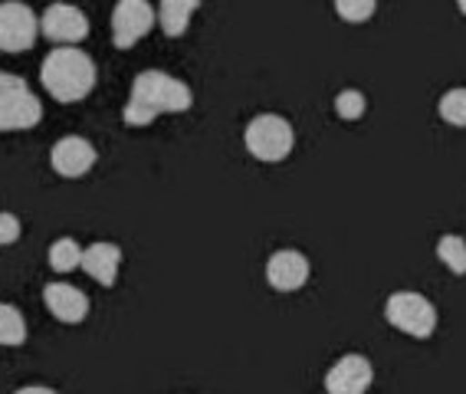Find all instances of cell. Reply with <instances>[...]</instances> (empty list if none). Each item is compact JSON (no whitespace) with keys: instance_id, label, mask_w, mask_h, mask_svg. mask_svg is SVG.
Masks as SVG:
<instances>
[{"instance_id":"6da1fadb","label":"cell","mask_w":466,"mask_h":394,"mask_svg":"<svg viewBox=\"0 0 466 394\" xmlns=\"http://www.w3.org/2000/svg\"><path fill=\"white\" fill-rule=\"evenodd\" d=\"M194 106V93L187 83L175 79V76L148 69L138 73L132 83V99L126 106V122L128 126H151L161 112H187Z\"/></svg>"},{"instance_id":"7a4b0ae2","label":"cell","mask_w":466,"mask_h":394,"mask_svg":"<svg viewBox=\"0 0 466 394\" xmlns=\"http://www.w3.org/2000/svg\"><path fill=\"white\" fill-rule=\"evenodd\" d=\"M40 79L56 102H79L96 86V63L89 53L76 50V46H56L43 59Z\"/></svg>"},{"instance_id":"3957f363","label":"cell","mask_w":466,"mask_h":394,"mask_svg":"<svg viewBox=\"0 0 466 394\" xmlns=\"http://www.w3.org/2000/svg\"><path fill=\"white\" fill-rule=\"evenodd\" d=\"M40 99L20 76L0 73V132H24L40 122Z\"/></svg>"},{"instance_id":"277c9868","label":"cell","mask_w":466,"mask_h":394,"mask_svg":"<svg viewBox=\"0 0 466 394\" xmlns=\"http://www.w3.org/2000/svg\"><path fill=\"white\" fill-rule=\"evenodd\" d=\"M384 312H388V322L410 338H431L433 328H437V309H433V302L420 293H410V289H400V293L388 296Z\"/></svg>"},{"instance_id":"5b68a950","label":"cell","mask_w":466,"mask_h":394,"mask_svg":"<svg viewBox=\"0 0 466 394\" xmlns=\"http://www.w3.org/2000/svg\"><path fill=\"white\" fill-rule=\"evenodd\" d=\"M243 142H247V148H250L253 158L269 161V165H273V161L289 158L296 135H292V126L286 122L283 116H273V112H267V116H257L250 126H247Z\"/></svg>"},{"instance_id":"8992f818","label":"cell","mask_w":466,"mask_h":394,"mask_svg":"<svg viewBox=\"0 0 466 394\" xmlns=\"http://www.w3.org/2000/svg\"><path fill=\"white\" fill-rule=\"evenodd\" d=\"M36 34H40V24L26 4H17V0L0 4V50L26 53L36 43Z\"/></svg>"},{"instance_id":"52a82bcc","label":"cell","mask_w":466,"mask_h":394,"mask_svg":"<svg viewBox=\"0 0 466 394\" xmlns=\"http://www.w3.org/2000/svg\"><path fill=\"white\" fill-rule=\"evenodd\" d=\"M155 10L148 0H118L112 10V34H116L118 50H132L135 43L142 40L155 24Z\"/></svg>"},{"instance_id":"ba28073f","label":"cell","mask_w":466,"mask_h":394,"mask_svg":"<svg viewBox=\"0 0 466 394\" xmlns=\"http://www.w3.org/2000/svg\"><path fill=\"white\" fill-rule=\"evenodd\" d=\"M371 381H375V369L359 352L341 355L332 369L325 371V391L329 394H368Z\"/></svg>"},{"instance_id":"9c48e42d","label":"cell","mask_w":466,"mask_h":394,"mask_svg":"<svg viewBox=\"0 0 466 394\" xmlns=\"http://www.w3.org/2000/svg\"><path fill=\"white\" fill-rule=\"evenodd\" d=\"M89 34V20L79 7H69V4H50L46 14H43V36L46 40H56L63 46H73L83 36Z\"/></svg>"},{"instance_id":"30bf717a","label":"cell","mask_w":466,"mask_h":394,"mask_svg":"<svg viewBox=\"0 0 466 394\" xmlns=\"http://www.w3.org/2000/svg\"><path fill=\"white\" fill-rule=\"evenodd\" d=\"M309 273H312V267H309V260L299 250H279V253H273L267 263V279L279 293H296V289H302V286L309 283Z\"/></svg>"},{"instance_id":"8fae6325","label":"cell","mask_w":466,"mask_h":394,"mask_svg":"<svg viewBox=\"0 0 466 394\" xmlns=\"http://www.w3.org/2000/svg\"><path fill=\"white\" fill-rule=\"evenodd\" d=\"M53 171L63 177H83L96 165V148L86 142L83 135H66L53 145Z\"/></svg>"},{"instance_id":"7c38bea8","label":"cell","mask_w":466,"mask_h":394,"mask_svg":"<svg viewBox=\"0 0 466 394\" xmlns=\"http://www.w3.org/2000/svg\"><path fill=\"white\" fill-rule=\"evenodd\" d=\"M43 299H46L53 316H56L59 322H66V326H76V322H83L86 316H89V299H86V293L69 283H50L43 289Z\"/></svg>"},{"instance_id":"4fadbf2b","label":"cell","mask_w":466,"mask_h":394,"mask_svg":"<svg viewBox=\"0 0 466 394\" xmlns=\"http://www.w3.org/2000/svg\"><path fill=\"white\" fill-rule=\"evenodd\" d=\"M118 267H122V250L116 244H92L83 253V269L102 286H116Z\"/></svg>"},{"instance_id":"5bb4252c","label":"cell","mask_w":466,"mask_h":394,"mask_svg":"<svg viewBox=\"0 0 466 394\" xmlns=\"http://www.w3.org/2000/svg\"><path fill=\"white\" fill-rule=\"evenodd\" d=\"M198 4L200 0H161V7H158L161 30H165L167 36H184Z\"/></svg>"},{"instance_id":"9a60e30c","label":"cell","mask_w":466,"mask_h":394,"mask_svg":"<svg viewBox=\"0 0 466 394\" xmlns=\"http://www.w3.org/2000/svg\"><path fill=\"white\" fill-rule=\"evenodd\" d=\"M83 247L76 244L73 237H59L56 244L50 247V267L56 273H73L76 267H83Z\"/></svg>"},{"instance_id":"2e32d148","label":"cell","mask_w":466,"mask_h":394,"mask_svg":"<svg viewBox=\"0 0 466 394\" xmlns=\"http://www.w3.org/2000/svg\"><path fill=\"white\" fill-rule=\"evenodd\" d=\"M437 257L443 260V267L450 273H457V277H466V240L457 234H447L441 237V244H437Z\"/></svg>"},{"instance_id":"e0dca14e","label":"cell","mask_w":466,"mask_h":394,"mask_svg":"<svg viewBox=\"0 0 466 394\" xmlns=\"http://www.w3.org/2000/svg\"><path fill=\"white\" fill-rule=\"evenodd\" d=\"M26 342V322L14 306L0 302V345H24Z\"/></svg>"},{"instance_id":"ac0fdd59","label":"cell","mask_w":466,"mask_h":394,"mask_svg":"<svg viewBox=\"0 0 466 394\" xmlns=\"http://www.w3.org/2000/svg\"><path fill=\"white\" fill-rule=\"evenodd\" d=\"M441 116L443 122L457 128H466V89H450L441 99Z\"/></svg>"},{"instance_id":"d6986e66","label":"cell","mask_w":466,"mask_h":394,"mask_svg":"<svg viewBox=\"0 0 466 394\" xmlns=\"http://www.w3.org/2000/svg\"><path fill=\"white\" fill-rule=\"evenodd\" d=\"M365 96L359 93V89H341L339 99H335V112H339L345 122H359L361 116H365Z\"/></svg>"},{"instance_id":"ffe728a7","label":"cell","mask_w":466,"mask_h":394,"mask_svg":"<svg viewBox=\"0 0 466 394\" xmlns=\"http://www.w3.org/2000/svg\"><path fill=\"white\" fill-rule=\"evenodd\" d=\"M375 7H378V0H335L339 17L349 20V24H365V20H371Z\"/></svg>"},{"instance_id":"44dd1931","label":"cell","mask_w":466,"mask_h":394,"mask_svg":"<svg viewBox=\"0 0 466 394\" xmlns=\"http://www.w3.org/2000/svg\"><path fill=\"white\" fill-rule=\"evenodd\" d=\"M20 237V220H17V214H0V247H7V244H14Z\"/></svg>"},{"instance_id":"7402d4cb","label":"cell","mask_w":466,"mask_h":394,"mask_svg":"<svg viewBox=\"0 0 466 394\" xmlns=\"http://www.w3.org/2000/svg\"><path fill=\"white\" fill-rule=\"evenodd\" d=\"M17 394H56L53 388H43V385H30V388H20Z\"/></svg>"},{"instance_id":"603a6c76","label":"cell","mask_w":466,"mask_h":394,"mask_svg":"<svg viewBox=\"0 0 466 394\" xmlns=\"http://www.w3.org/2000/svg\"><path fill=\"white\" fill-rule=\"evenodd\" d=\"M457 7H460V14H466V0H457Z\"/></svg>"}]
</instances>
